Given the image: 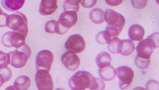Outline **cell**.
<instances>
[{
  "label": "cell",
  "instance_id": "cell-24",
  "mask_svg": "<svg viewBox=\"0 0 159 90\" xmlns=\"http://www.w3.org/2000/svg\"><path fill=\"white\" fill-rule=\"evenodd\" d=\"M136 65L141 69H146L148 67L150 64V58L144 59L140 57L137 55L135 59Z\"/></svg>",
  "mask_w": 159,
  "mask_h": 90
},
{
  "label": "cell",
  "instance_id": "cell-23",
  "mask_svg": "<svg viewBox=\"0 0 159 90\" xmlns=\"http://www.w3.org/2000/svg\"><path fill=\"white\" fill-rule=\"evenodd\" d=\"M111 38L110 34L106 30L100 31L96 37L97 42L101 44H108Z\"/></svg>",
  "mask_w": 159,
  "mask_h": 90
},
{
  "label": "cell",
  "instance_id": "cell-2",
  "mask_svg": "<svg viewBox=\"0 0 159 90\" xmlns=\"http://www.w3.org/2000/svg\"><path fill=\"white\" fill-rule=\"evenodd\" d=\"M159 33L156 32L149 36L146 39L139 42L136 48L138 55L144 59L150 58L156 47H158Z\"/></svg>",
  "mask_w": 159,
  "mask_h": 90
},
{
  "label": "cell",
  "instance_id": "cell-15",
  "mask_svg": "<svg viewBox=\"0 0 159 90\" xmlns=\"http://www.w3.org/2000/svg\"><path fill=\"white\" fill-rule=\"evenodd\" d=\"M25 0H1L2 6L10 12H15L23 6Z\"/></svg>",
  "mask_w": 159,
  "mask_h": 90
},
{
  "label": "cell",
  "instance_id": "cell-27",
  "mask_svg": "<svg viewBox=\"0 0 159 90\" xmlns=\"http://www.w3.org/2000/svg\"><path fill=\"white\" fill-rule=\"evenodd\" d=\"M0 74H1L4 77L5 82L9 81L12 76L11 70L7 67L0 69Z\"/></svg>",
  "mask_w": 159,
  "mask_h": 90
},
{
  "label": "cell",
  "instance_id": "cell-32",
  "mask_svg": "<svg viewBox=\"0 0 159 90\" xmlns=\"http://www.w3.org/2000/svg\"><path fill=\"white\" fill-rule=\"evenodd\" d=\"M108 5L111 6H117L123 2V0H105Z\"/></svg>",
  "mask_w": 159,
  "mask_h": 90
},
{
  "label": "cell",
  "instance_id": "cell-16",
  "mask_svg": "<svg viewBox=\"0 0 159 90\" xmlns=\"http://www.w3.org/2000/svg\"><path fill=\"white\" fill-rule=\"evenodd\" d=\"M98 73L101 79L107 81L113 80L116 74V70L111 65L104 68H100Z\"/></svg>",
  "mask_w": 159,
  "mask_h": 90
},
{
  "label": "cell",
  "instance_id": "cell-22",
  "mask_svg": "<svg viewBox=\"0 0 159 90\" xmlns=\"http://www.w3.org/2000/svg\"><path fill=\"white\" fill-rule=\"evenodd\" d=\"M81 0H65L63 5V8L66 11H74L76 12L79 11L80 3Z\"/></svg>",
  "mask_w": 159,
  "mask_h": 90
},
{
  "label": "cell",
  "instance_id": "cell-29",
  "mask_svg": "<svg viewBox=\"0 0 159 90\" xmlns=\"http://www.w3.org/2000/svg\"><path fill=\"white\" fill-rule=\"evenodd\" d=\"M97 0H81L82 6L86 8H90L94 7L96 4Z\"/></svg>",
  "mask_w": 159,
  "mask_h": 90
},
{
  "label": "cell",
  "instance_id": "cell-10",
  "mask_svg": "<svg viewBox=\"0 0 159 90\" xmlns=\"http://www.w3.org/2000/svg\"><path fill=\"white\" fill-rule=\"evenodd\" d=\"M65 46L67 51L76 54L81 53L85 49L86 43L81 35L74 34L68 37Z\"/></svg>",
  "mask_w": 159,
  "mask_h": 90
},
{
  "label": "cell",
  "instance_id": "cell-31",
  "mask_svg": "<svg viewBox=\"0 0 159 90\" xmlns=\"http://www.w3.org/2000/svg\"><path fill=\"white\" fill-rule=\"evenodd\" d=\"M158 82L155 80H151L147 83L146 87L147 90L154 89L153 88H155L157 89L156 87H158Z\"/></svg>",
  "mask_w": 159,
  "mask_h": 90
},
{
  "label": "cell",
  "instance_id": "cell-7",
  "mask_svg": "<svg viewBox=\"0 0 159 90\" xmlns=\"http://www.w3.org/2000/svg\"><path fill=\"white\" fill-rule=\"evenodd\" d=\"M35 81L38 89L52 90L54 88L53 79L49 71L44 69L37 70Z\"/></svg>",
  "mask_w": 159,
  "mask_h": 90
},
{
  "label": "cell",
  "instance_id": "cell-1",
  "mask_svg": "<svg viewBox=\"0 0 159 90\" xmlns=\"http://www.w3.org/2000/svg\"><path fill=\"white\" fill-rule=\"evenodd\" d=\"M68 85L72 90H103L105 84L101 79L95 78L90 72L79 70L72 76L68 81Z\"/></svg>",
  "mask_w": 159,
  "mask_h": 90
},
{
  "label": "cell",
  "instance_id": "cell-18",
  "mask_svg": "<svg viewBox=\"0 0 159 90\" xmlns=\"http://www.w3.org/2000/svg\"><path fill=\"white\" fill-rule=\"evenodd\" d=\"M111 57L108 53L102 52L98 54L96 58L97 66L100 68H103L111 65Z\"/></svg>",
  "mask_w": 159,
  "mask_h": 90
},
{
  "label": "cell",
  "instance_id": "cell-25",
  "mask_svg": "<svg viewBox=\"0 0 159 90\" xmlns=\"http://www.w3.org/2000/svg\"><path fill=\"white\" fill-rule=\"evenodd\" d=\"M10 63V57L8 53L0 51V69L6 68Z\"/></svg>",
  "mask_w": 159,
  "mask_h": 90
},
{
  "label": "cell",
  "instance_id": "cell-4",
  "mask_svg": "<svg viewBox=\"0 0 159 90\" xmlns=\"http://www.w3.org/2000/svg\"><path fill=\"white\" fill-rule=\"evenodd\" d=\"M78 21L77 12L74 11H66L62 13L55 25V33L63 35L67 33Z\"/></svg>",
  "mask_w": 159,
  "mask_h": 90
},
{
  "label": "cell",
  "instance_id": "cell-19",
  "mask_svg": "<svg viewBox=\"0 0 159 90\" xmlns=\"http://www.w3.org/2000/svg\"><path fill=\"white\" fill-rule=\"evenodd\" d=\"M108 44V49L112 54H116L120 53L122 48V40L117 37L113 38Z\"/></svg>",
  "mask_w": 159,
  "mask_h": 90
},
{
  "label": "cell",
  "instance_id": "cell-20",
  "mask_svg": "<svg viewBox=\"0 0 159 90\" xmlns=\"http://www.w3.org/2000/svg\"><path fill=\"white\" fill-rule=\"evenodd\" d=\"M104 12L103 10L98 8L93 9L90 11V18L93 22L96 24H101L104 21Z\"/></svg>",
  "mask_w": 159,
  "mask_h": 90
},
{
  "label": "cell",
  "instance_id": "cell-12",
  "mask_svg": "<svg viewBox=\"0 0 159 90\" xmlns=\"http://www.w3.org/2000/svg\"><path fill=\"white\" fill-rule=\"evenodd\" d=\"M61 60L66 68L71 71L77 70L80 65V59L78 55L68 51L62 55Z\"/></svg>",
  "mask_w": 159,
  "mask_h": 90
},
{
  "label": "cell",
  "instance_id": "cell-21",
  "mask_svg": "<svg viewBox=\"0 0 159 90\" xmlns=\"http://www.w3.org/2000/svg\"><path fill=\"white\" fill-rule=\"evenodd\" d=\"M123 46L120 54L123 56H127L131 55L135 49L134 44L132 41L125 39L122 40Z\"/></svg>",
  "mask_w": 159,
  "mask_h": 90
},
{
  "label": "cell",
  "instance_id": "cell-26",
  "mask_svg": "<svg viewBox=\"0 0 159 90\" xmlns=\"http://www.w3.org/2000/svg\"><path fill=\"white\" fill-rule=\"evenodd\" d=\"M56 21L54 20H48L46 23L44 29L47 33L49 34L55 33V25Z\"/></svg>",
  "mask_w": 159,
  "mask_h": 90
},
{
  "label": "cell",
  "instance_id": "cell-14",
  "mask_svg": "<svg viewBox=\"0 0 159 90\" xmlns=\"http://www.w3.org/2000/svg\"><path fill=\"white\" fill-rule=\"evenodd\" d=\"M144 29L139 25H133L129 27L128 36L129 38L134 41H140L144 36Z\"/></svg>",
  "mask_w": 159,
  "mask_h": 90
},
{
  "label": "cell",
  "instance_id": "cell-6",
  "mask_svg": "<svg viewBox=\"0 0 159 90\" xmlns=\"http://www.w3.org/2000/svg\"><path fill=\"white\" fill-rule=\"evenodd\" d=\"M25 37L16 31H8L3 34L2 38V44L7 47L18 48L25 43Z\"/></svg>",
  "mask_w": 159,
  "mask_h": 90
},
{
  "label": "cell",
  "instance_id": "cell-8",
  "mask_svg": "<svg viewBox=\"0 0 159 90\" xmlns=\"http://www.w3.org/2000/svg\"><path fill=\"white\" fill-rule=\"evenodd\" d=\"M104 20L107 25L114 27L122 31L125 24V19L121 14L115 11L114 10L106 9L104 15Z\"/></svg>",
  "mask_w": 159,
  "mask_h": 90
},
{
  "label": "cell",
  "instance_id": "cell-13",
  "mask_svg": "<svg viewBox=\"0 0 159 90\" xmlns=\"http://www.w3.org/2000/svg\"><path fill=\"white\" fill-rule=\"evenodd\" d=\"M57 9V0H41L39 12L42 16H49L55 12Z\"/></svg>",
  "mask_w": 159,
  "mask_h": 90
},
{
  "label": "cell",
  "instance_id": "cell-3",
  "mask_svg": "<svg viewBox=\"0 0 159 90\" xmlns=\"http://www.w3.org/2000/svg\"><path fill=\"white\" fill-rule=\"evenodd\" d=\"M6 27L14 31L23 34L25 37L28 35V20L22 13L17 12L8 15L6 19Z\"/></svg>",
  "mask_w": 159,
  "mask_h": 90
},
{
  "label": "cell",
  "instance_id": "cell-5",
  "mask_svg": "<svg viewBox=\"0 0 159 90\" xmlns=\"http://www.w3.org/2000/svg\"><path fill=\"white\" fill-rule=\"evenodd\" d=\"M8 54L10 57V65L14 68H20L27 64L31 55V50L30 47L25 44L23 46L16 48V50L10 52Z\"/></svg>",
  "mask_w": 159,
  "mask_h": 90
},
{
  "label": "cell",
  "instance_id": "cell-17",
  "mask_svg": "<svg viewBox=\"0 0 159 90\" xmlns=\"http://www.w3.org/2000/svg\"><path fill=\"white\" fill-rule=\"evenodd\" d=\"M30 79L29 77L26 75H21L15 79L14 83V89L26 90L30 88Z\"/></svg>",
  "mask_w": 159,
  "mask_h": 90
},
{
  "label": "cell",
  "instance_id": "cell-28",
  "mask_svg": "<svg viewBox=\"0 0 159 90\" xmlns=\"http://www.w3.org/2000/svg\"><path fill=\"white\" fill-rule=\"evenodd\" d=\"M148 0H131L132 5L137 9H143L148 4Z\"/></svg>",
  "mask_w": 159,
  "mask_h": 90
},
{
  "label": "cell",
  "instance_id": "cell-11",
  "mask_svg": "<svg viewBox=\"0 0 159 90\" xmlns=\"http://www.w3.org/2000/svg\"><path fill=\"white\" fill-rule=\"evenodd\" d=\"M116 73L119 79L120 88L124 89L128 88L131 84L134 75L132 69L127 66H121L116 68Z\"/></svg>",
  "mask_w": 159,
  "mask_h": 90
},
{
  "label": "cell",
  "instance_id": "cell-33",
  "mask_svg": "<svg viewBox=\"0 0 159 90\" xmlns=\"http://www.w3.org/2000/svg\"><path fill=\"white\" fill-rule=\"evenodd\" d=\"M5 82V80H4V77L1 74H0V88L4 84Z\"/></svg>",
  "mask_w": 159,
  "mask_h": 90
},
{
  "label": "cell",
  "instance_id": "cell-30",
  "mask_svg": "<svg viewBox=\"0 0 159 90\" xmlns=\"http://www.w3.org/2000/svg\"><path fill=\"white\" fill-rule=\"evenodd\" d=\"M7 16L8 15L2 11L0 8V28L6 27V19Z\"/></svg>",
  "mask_w": 159,
  "mask_h": 90
},
{
  "label": "cell",
  "instance_id": "cell-9",
  "mask_svg": "<svg viewBox=\"0 0 159 90\" xmlns=\"http://www.w3.org/2000/svg\"><path fill=\"white\" fill-rule=\"evenodd\" d=\"M53 61L54 55L51 51L48 50L40 51L37 54L36 57L37 70L44 69L50 71Z\"/></svg>",
  "mask_w": 159,
  "mask_h": 90
}]
</instances>
